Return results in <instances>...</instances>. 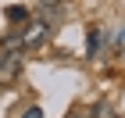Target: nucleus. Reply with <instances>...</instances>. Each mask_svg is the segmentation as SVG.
<instances>
[{
  "label": "nucleus",
  "mask_w": 125,
  "mask_h": 118,
  "mask_svg": "<svg viewBox=\"0 0 125 118\" xmlns=\"http://www.w3.org/2000/svg\"><path fill=\"white\" fill-rule=\"evenodd\" d=\"M96 50H100V29H89V54L96 57Z\"/></svg>",
  "instance_id": "obj_3"
},
{
  "label": "nucleus",
  "mask_w": 125,
  "mask_h": 118,
  "mask_svg": "<svg viewBox=\"0 0 125 118\" xmlns=\"http://www.w3.org/2000/svg\"><path fill=\"white\" fill-rule=\"evenodd\" d=\"M96 118H115V111L111 107H96Z\"/></svg>",
  "instance_id": "obj_5"
},
{
  "label": "nucleus",
  "mask_w": 125,
  "mask_h": 118,
  "mask_svg": "<svg viewBox=\"0 0 125 118\" xmlns=\"http://www.w3.org/2000/svg\"><path fill=\"white\" fill-rule=\"evenodd\" d=\"M68 118H89V115H86V111H72Z\"/></svg>",
  "instance_id": "obj_7"
},
{
  "label": "nucleus",
  "mask_w": 125,
  "mask_h": 118,
  "mask_svg": "<svg viewBox=\"0 0 125 118\" xmlns=\"http://www.w3.org/2000/svg\"><path fill=\"white\" fill-rule=\"evenodd\" d=\"M25 118H43V111H39V107H29V111H25Z\"/></svg>",
  "instance_id": "obj_6"
},
{
  "label": "nucleus",
  "mask_w": 125,
  "mask_h": 118,
  "mask_svg": "<svg viewBox=\"0 0 125 118\" xmlns=\"http://www.w3.org/2000/svg\"><path fill=\"white\" fill-rule=\"evenodd\" d=\"M39 4H43V7H47V4H50V7H54V4H61V0H39Z\"/></svg>",
  "instance_id": "obj_8"
},
{
  "label": "nucleus",
  "mask_w": 125,
  "mask_h": 118,
  "mask_svg": "<svg viewBox=\"0 0 125 118\" xmlns=\"http://www.w3.org/2000/svg\"><path fill=\"white\" fill-rule=\"evenodd\" d=\"M18 72H21V57H18V54H0V86L11 82Z\"/></svg>",
  "instance_id": "obj_2"
},
{
  "label": "nucleus",
  "mask_w": 125,
  "mask_h": 118,
  "mask_svg": "<svg viewBox=\"0 0 125 118\" xmlns=\"http://www.w3.org/2000/svg\"><path fill=\"white\" fill-rule=\"evenodd\" d=\"M0 89H4V86H0Z\"/></svg>",
  "instance_id": "obj_9"
},
{
  "label": "nucleus",
  "mask_w": 125,
  "mask_h": 118,
  "mask_svg": "<svg viewBox=\"0 0 125 118\" xmlns=\"http://www.w3.org/2000/svg\"><path fill=\"white\" fill-rule=\"evenodd\" d=\"M7 21H25V7H7Z\"/></svg>",
  "instance_id": "obj_4"
},
{
  "label": "nucleus",
  "mask_w": 125,
  "mask_h": 118,
  "mask_svg": "<svg viewBox=\"0 0 125 118\" xmlns=\"http://www.w3.org/2000/svg\"><path fill=\"white\" fill-rule=\"evenodd\" d=\"M18 36H21V50H32V47H39V43L50 36V25H47V18H32Z\"/></svg>",
  "instance_id": "obj_1"
}]
</instances>
